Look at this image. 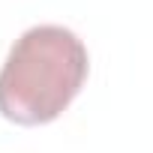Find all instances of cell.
I'll return each instance as SVG.
<instances>
[{
    "instance_id": "6da1fadb",
    "label": "cell",
    "mask_w": 153,
    "mask_h": 153,
    "mask_svg": "<svg viewBox=\"0 0 153 153\" xmlns=\"http://www.w3.org/2000/svg\"><path fill=\"white\" fill-rule=\"evenodd\" d=\"M90 57L69 27L24 30L0 69V114L18 126L57 120L87 81Z\"/></svg>"
}]
</instances>
